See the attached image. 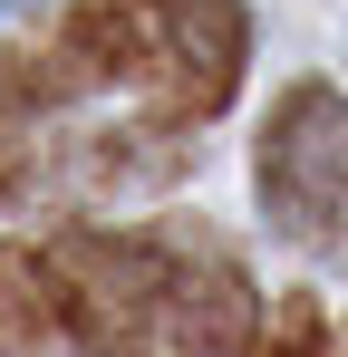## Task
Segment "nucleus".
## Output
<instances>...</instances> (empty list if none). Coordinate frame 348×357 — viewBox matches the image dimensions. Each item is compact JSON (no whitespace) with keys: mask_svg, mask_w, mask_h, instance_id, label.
<instances>
[{"mask_svg":"<svg viewBox=\"0 0 348 357\" xmlns=\"http://www.w3.org/2000/svg\"><path fill=\"white\" fill-rule=\"evenodd\" d=\"M242 59H252L242 0H87L58 39L0 59V107H78L126 87L145 126L184 135L232 107Z\"/></svg>","mask_w":348,"mask_h":357,"instance_id":"f257e3e1","label":"nucleus"},{"mask_svg":"<svg viewBox=\"0 0 348 357\" xmlns=\"http://www.w3.org/2000/svg\"><path fill=\"white\" fill-rule=\"evenodd\" d=\"M58 328V299H49V261L0 241V357H39Z\"/></svg>","mask_w":348,"mask_h":357,"instance_id":"20e7f679","label":"nucleus"},{"mask_svg":"<svg viewBox=\"0 0 348 357\" xmlns=\"http://www.w3.org/2000/svg\"><path fill=\"white\" fill-rule=\"evenodd\" d=\"M0 10H39V0H0Z\"/></svg>","mask_w":348,"mask_h":357,"instance_id":"423d86ee","label":"nucleus"},{"mask_svg":"<svg viewBox=\"0 0 348 357\" xmlns=\"http://www.w3.org/2000/svg\"><path fill=\"white\" fill-rule=\"evenodd\" d=\"M252 183H261V213L271 232L300 241V251H348V97L339 87H290L271 126H261V155H252Z\"/></svg>","mask_w":348,"mask_h":357,"instance_id":"7ed1b4c3","label":"nucleus"},{"mask_svg":"<svg viewBox=\"0 0 348 357\" xmlns=\"http://www.w3.org/2000/svg\"><path fill=\"white\" fill-rule=\"evenodd\" d=\"M58 328L87 357H252V280L213 232H58Z\"/></svg>","mask_w":348,"mask_h":357,"instance_id":"f03ea898","label":"nucleus"},{"mask_svg":"<svg viewBox=\"0 0 348 357\" xmlns=\"http://www.w3.org/2000/svg\"><path fill=\"white\" fill-rule=\"evenodd\" d=\"M271 357H329V328H319V299H290L281 328H271Z\"/></svg>","mask_w":348,"mask_h":357,"instance_id":"39448f33","label":"nucleus"}]
</instances>
